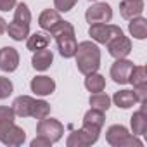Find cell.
Returning <instances> with one entry per match:
<instances>
[{"label": "cell", "mask_w": 147, "mask_h": 147, "mask_svg": "<svg viewBox=\"0 0 147 147\" xmlns=\"http://www.w3.org/2000/svg\"><path fill=\"white\" fill-rule=\"evenodd\" d=\"M76 66L78 71L82 75H90V73H95L100 67V49L97 47V43L85 40L80 42L76 45Z\"/></svg>", "instance_id": "cell-1"}, {"label": "cell", "mask_w": 147, "mask_h": 147, "mask_svg": "<svg viewBox=\"0 0 147 147\" xmlns=\"http://www.w3.org/2000/svg\"><path fill=\"white\" fill-rule=\"evenodd\" d=\"M50 35L55 38L59 54H61L62 57H66V59L75 57L78 42H76V36H75V28H73L71 23H67V21L62 19V21L59 23V26H57Z\"/></svg>", "instance_id": "cell-2"}, {"label": "cell", "mask_w": 147, "mask_h": 147, "mask_svg": "<svg viewBox=\"0 0 147 147\" xmlns=\"http://www.w3.org/2000/svg\"><path fill=\"white\" fill-rule=\"evenodd\" d=\"M106 140L114 147H142V140L137 135H131L123 125H111L106 131Z\"/></svg>", "instance_id": "cell-3"}, {"label": "cell", "mask_w": 147, "mask_h": 147, "mask_svg": "<svg viewBox=\"0 0 147 147\" xmlns=\"http://www.w3.org/2000/svg\"><path fill=\"white\" fill-rule=\"evenodd\" d=\"M99 135H100L99 126L83 123V126L80 130H75L73 133H69V137L66 140V145L67 147H87V145L95 144L99 140Z\"/></svg>", "instance_id": "cell-4"}, {"label": "cell", "mask_w": 147, "mask_h": 147, "mask_svg": "<svg viewBox=\"0 0 147 147\" xmlns=\"http://www.w3.org/2000/svg\"><path fill=\"white\" fill-rule=\"evenodd\" d=\"M36 133L42 135V137H47V138L54 144V142H59V140L62 138V135H64V125H62L59 119H55V118L45 116V118H42V119L38 121V125H36Z\"/></svg>", "instance_id": "cell-5"}, {"label": "cell", "mask_w": 147, "mask_h": 147, "mask_svg": "<svg viewBox=\"0 0 147 147\" xmlns=\"http://www.w3.org/2000/svg\"><path fill=\"white\" fill-rule=\"evenodd\" d=\"M119 33H123L119 26H116V24H107V23L90 24V28H88V35L92 36V40L97 42V43H102V45H106L111 38H114V36L119 35Z\"/></svg>", "instance_id": "cell-6"}, {"label": "cell", "mask_w": 147, "mask_h": 147, "mask_svg": "<svg viewBox=\"0 0 147 147\" xmlns=\"http://www.w3.org/2000/svg\"><path fill=\"white\" fill-rule=\"evenodd\" d=\"M85 19L90 24H97V23H111L113 19V9L109 4L106 2H95L94 5H90L85 12Z\"/></svg>", "instance_id": "cell-7"}, {"label": "cell", "mask_w": 147, "mask_h": 147, "mask_svg": "<svg viewBox=\"0 0 147 147\" xmlns=\"http://www.w3.org/2000/svg\"><path fill=\"white\" fill-rule=\"evenodd\" d=\"M24 140H26V131L16 123H11L4 128H0V142L4 145L18 147V145H23Z\"/></svg>", "instance_id": "cell-8"}, {"label": "cell", "mask_w": 147, "mask_h": 147, "mask_svg": "<svg viewBox=\"0 0 147 147\" xmlns=\"http://www.w3.org/2000/svg\"><path fill=\"white\" fill-rule=\"evenodd\" d=\"M106 45H107L109 54H111L114 59H125V57H128L130 52H131V42H130V38L125 36L123 33H119V35H116L114 38H111Z\"/></svg>", "instance_id": "cell-9"}, {"label": "cell", "mask_w": 147, "mask_h": 147, "mask_svg": "<svg viewBox=\"0 0 147 147\" xmlns=\"http://www.w3.org/2000/svg\"><path fill=\"white\" fill-rule=\"evenodd\" d=\"M133 69V62L125 59H116V62L111 66V78L118 85H126L130 80V73Z\"/></svg>", "instance_id": "cell-10"}, {"label": "cell", "mask_w": 147, "mask_h": 147, "mask_svg": "<svg viewBox=\"0 0 147 147\" xmlns=\"http://www.w3.org/2000/svg\"><path fill=\"white\" fill-rule=\"evenodd\" d=\"M19 66V54L14 47H2L0 49V69L5 73L16 71Z\"/></svg>", "instance_id": "cell-11"}, {"label": "cell", "mask_w": 147, "mask_h": 147, "mask_svg": "<svg viewBox=\"0 0 147 147\" xmlns=\"http://www.w3.org/2000/svg\"><path fill=\"white\" fill-rule=\"evenodd\" d=\"M30 88L33 94L45 97V95H52L55 90V82L50 76H35L30 83Z\"/></svg>", "instance_id": "cell-12"}, {"label": "cell", "mask_w": 147, "mask_h": 147, "mask_svg": "<svg viewBox=\"0 0 147 147\" xmlns=\"http://www.w3.org/2000/svg\"><path fill=\"white\" fill-rule=\"evenodd\" d=\"M142 12H144V0H121L119 2V14L128 21L137 16H142Z\"/></svg>", "instance_id": "cell-13"}, {"label": "cell", "mask_w": 147, "mask_h": 147, "mask_svg": "<svg viewBox=\"0 0 147 147\" xmlns=\"http://www.w3.org/2000/svg\"><path fill=\"white\" fill-rule=\"evenodd\" d=\"M61 21H62L61 14H59L57 11H54V9H45V11L38 16V26H40L42 30L49 31V33H52V31L59 26Z\"/></svg>", "instance_id": "cell-14"}, {"label": "cell", "mask_w": 147, "mask_h": 147, "mask_svg": "<svg viewBox=\"0 0 147 147\" xmlns=\"http://www.w3.org/2000/svg\"><path fill=\"white\" fill-rule=\"evenodd\" d=\"M33 102H35V99L30 97V95H19V97H16L14 102H12L14 114L19 116V118H31Z\"/></svg>", "instance_id": "cell-15"}, {"label": "cell", "mask_w": 147, "mask_h": 147, "mask_svg": "<svg viewBox=\"0 0 147 147\" xmlns=\"http://www.w3.org/2000/svg\"><path fill=\"white\" fill-rule=\"evenodd\" d=\"M130 125H131V133L133 135H145L147 131V114H145V102L142 104V107L133 113V116L130 118Z\"/></svg>", "instance_id": "cell-16"}, {"label": "cell", "mask_w": 147, "mask_h": 147, "mask_svg": "<svg viewBox=\"0 0 147 147\" xmlns=\"http://www.w3.org/2000/svg\"><path fill=\"white\" fill-rule=\"evenodd\" d=\"M52 61H54L52 50L42 49V50H36V52L33 54V57H31V66H33V69H36V71H45V69L50 67Z\"/></svg>", "instance_id": "cell-17"}, {"label": "cell", "mask_w": 147, "mask_h": 147, "mask_svg": "<svg viewBox=\"0 0 147 147\" xmlns=\"http://www.w3.org/2000/svg\"><path fill=\"white\" fill-rule=\"evenodd\" d=\"M111 102H114V106L121 107V109H130L131 106L137 104V97L133 90H119L113 95Z\"/></svg>", "instance_id": "cell-18"}, {"label": "cell", "mask_w": 147, "mask_h": 147, "mask_svg": "<svg viewBox=\"0 0 147 147\" xmlns=\"http://www.w3.org/2000/svg\"><path fill=\"white\" fill-rule=\"evenodd\" d=\"M128 31L133 38L137 40H144L147 36V19L142 16H137L133 19H130L128 23Z\"/></svg>", "instance_id": "cell-19"}, {"label": "cell", "mask_w": 147, "mask_h": 147, "mask_svg": "<svg viewBox=\"0 0 147 147\" xmlns=\"http://www.w3.org/2000/svg\"><path fill=\"white\" fill-rule=\"evenodd\" d=\"M5 31L9 33V36H11L12 40L23 42L24 38L30 36V24H23V23H18V21L12 19V23L7 24V30H5Z\"/></svg>", "instance_id": "cell-20"}, {"label": "cell", "mask_w": 147, "mask_h": 147, "mask_svg": "<svg viewBox=\"0 0 147 147\" xmlns=\"http://www.w3.org/2000/svg\"><path fill=\"white\" fill-rule=\"evenodd\" d=\"M128 83H131L133 88H147V69H145V66H133Z\"/></svg>", "instance_id": "cell-21"}, {"label": "cell", "mask_w": 147, "mask_h": 147, "mask_svg": "<svg viewBox=\"0 0 147 147\" xmlns=\"http://www.w3.org/2000/svg\"><path fill=\"white\" fill-rule=\"evenodd\" d=\"M85 88L92 94H97V92H102L106 88V78L102 75H99V73H90V75H87L85 78Z\"/></svg>", "instance_id": "cell-22"}, {"label": "cell", "mask_w": 147, "mask_h": 147, "mask_svg": "<svg viewBox=\"0 0 147 147\" xmlns=\"http://www.w3.org/2000/svg\"><path fill=\"white\" fill-rule=\"evenodd\" d=\"M50 43V38L43 33H33L31 36H28V42H26V47L28 50L31 52H36V50H42V49H47Z\"/></svg>", "instance_id": "cell-23"}, {"label": "cell", "mask_w": 147, "mask_h": 147, "mask_svg": "<svg viewBox=\"0 0 147 147\" xmlns=\"http://www.w3.org/2000/svg\"><path fill=\"white\" fill-rule=\"evenodd\" d=\"M104 121H106V114H104V111H100V109H94V107H92V109L87 111L85 116H83V123L94 125V126H99V128L104 126Z\"/></svg>", "instance_id": "cell-24"}, {"label": "cell", "mask_w": 147, "mask_h": 147, "mask_svg": "<svg viewBox=\"0 0 147 147\" xmlns=\"http://www.w3.org/2000/svg\"><path fill=\"white\" fill-rule=\"evenodd\" d=\"M90 106L94 109H100V111H107L111 107V97L107 94H102V92H97V94H92L90 95Z\"/></svg>", "instance_id": "cell-25"}, {"label": "cell", "mask_w": 147, "mask_h": 147, "mask_svg": "<svg viewBox=\"0 0 147 147\" xmlns=\"http://www.w3.org/2000/svg\"><path fill=\"white\" fill-rule=\"evenodd\" d=\"M49 114H50V104L45 102V100L35 99V102H33V111H31V118L42 119V118H45V116H49Z\"/></svg>", "instance_id": "cell-26"}, {"label": "cell", "mask_w": 147, "mask_h": 147, "mask_svg": "<svg viewBox=\"0 0 147 147\" xmlns=\"http://www.w3.org/2000/svg\"><path fill=\"white\" fill-rule=\"evenodd\" d=\"M14 118H16V114H14L12 107L0 106V128H4V126L14 123Z\"/></svg>", "instance_id": "cell-27"}, {"label": "cell", "mask_w": 147, "mask_h": 147, "mask_svg": "<svg viewBox=\"0 0 147 147\" xmlns=\"http://www.w3.org/2000/svg\"><path fill=\"white\" fill-rule=\"evenodd\" d=\"M14 90V85L9 78L5 76H0V99H7Z\"/></svg>", "instance_id": "cell-28"}, {"label": "cell", "mask_w": 147, "mask_h": 147, "mask_svg": "<svg viewBox=\"0 0 147 147\" xmlns=\"http://www.w3.org/2000/svg\"><path fill=\"white\" fill-rule=\"evenodd\" d=\"M78 4V0H54V7L57 12H69Z\"/></svg>", "instance_id": "cell-29"}, {"label": "cell", "mask_w": 147, "mask_h": 147, "mask_svg": "<svg viewBox=\"0 0 147 147\" xmlns=\"http://www.w3.org/2000/svg\"><path fill=\"white\" fill-rule=\"evenodd\" d=\"M49 145H52V142L42 135H36V138L31 140V147H49Z\"/></svg>", "instance_id": "cell-30"}, {"label": "cell", "mask_w": 147, "mask_h": 147, "mask_svg": "<svg viewBox=\"0 0 147 147\" xmlns=\"http://www.w3.org/2000/svg\"><path fill=\"white\" fill-rule=\"evenodd\" d=\"M16 7V0H0V11L2 12H9Z\"/></svg>", "instance_id": "cell-31"}, {"label": "cell", "mask_w": 147, "mask_h": 147, "mask_svg": "<svg viewBox=\"0 0 147 147\" xmlns=\"http://www.w3.org/2000/svg\"><path fill=\"white\" fill-rule=\"evenodd\" d=\"M5 30H7V24H5V21H4L2 18H0V36L5 33Z\"/></svg>", "instance_id": "cell-32"}, {"label": "cell", "mask_w": 147, "mask_h": 147, "mask_svg": "<svg viewBox=\"0 0 147 147\" xmlns=\"http://www.w3.org/2000/svg\"><path fill=\"white\" fill-rule=\"evenodd\" d=\"M90 2H95V0H90Z\"/></svg>", "instance_id": "cell-33"}]
</instances>
